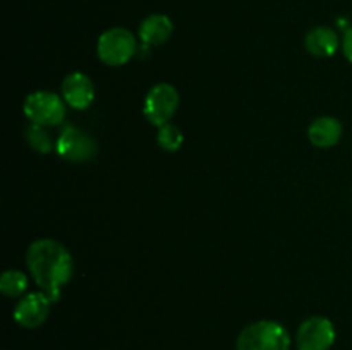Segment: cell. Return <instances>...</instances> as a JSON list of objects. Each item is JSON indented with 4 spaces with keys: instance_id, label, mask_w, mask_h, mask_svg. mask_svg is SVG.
I'll list each match as a JSON object with an SVG mask.
<instances>
[{
    "instance_id": "obj_9",
    "label": "cell",
    "mask_w": 352,
    "mask_h": 350,
    "mask_svg": "<svg viewBox=\"0 0 352 350\" xmlns=\"http://www.w3.org/2000/svg\"><path fill=\"white\" fill-rule=\"evenodd\" d=\"M60 93L65 105L74 110H86L95 100V84L85 72H71L62 81Z\"/></svg>"
},
{
    "instance_id": "obj_4",
    "label": "cell",
    "mask_w": 352,
    "mask_h": 350,
    "mask_svg": "<svg viewBox=\"0 0 352 350\" xmlns=\"http://www.w3.org/2000/svg\"><path fill=\"white\" fill-rule=\"evenodd\" d=\"M65 102L52 91H34L26 96L23 112L31 124L41 127H54L64 122Z\"/></svg>"
},
{
    "instance_id": "obj_1",
    "label": "cell",
    "mask_w": 352,
    "mask_h": 350,
    "mask_svg": "<svg viewBox=\"0 0 352 350\" xmlns=\"http://www.w3.org/2000/svg\"><path fill=\"white\" fill-rule=\"evenodd\" d=\"M26 266L34 283L52 302L60 301L62 288L69 283L74 271L72 256L54 239H38L28 247Z\"/></svg>"
},
{
    "instance_id": "obj_6",
    "label": "cell",
    "mask_w": 352,
    "mask_h": 350,
    "mask_svg": "<svg viewBox=\"0 0 352 350\" xmlns=\"http://www.w3.org/2000/svg\"><path fill=\"white\" fill-rule=\"evenodd\" d=\"M336 342V326L325 316H311L302 321L296 335L298 350H330Z\"/></svg>"
},
{
    "instance_id": "obj_14",
    "label": "cell",
    "mask_w": 352,
    "mask_h": 350,
    "mask_svg": "<svg viewBox=\"0 0 352 350\" xmlns=\"http://www.w3.org/2000/svg\"><path fill=\"white\" fill-rule=\"evenodd\" d=\"M157 143L162 150L168 151V153H174V151H179L182 148L184 134L174 124H165V126L158 127Z\"/></svg>"
},
{
    "instance_id": "obj_8",
    "label": "cell",
    "mask_w": 352,
    "mask_h": 350,
    "mask_svg": "<svg viewBox=\"0 0 352 350\" xmlns=\"http://www.w3.org/2000/svg\"><path fill=\"white\" fill-rule=\"evenodd\" d=\"M52 301L45 292H30L23 295L14 307V321L26 329L40 328L50 314Z\"/></svg>"
},
{
    "instance_id": "obj_7",
    "label": "cell",
    "mask_w": 352,
    "mask_h": 350,
    "mask_svg": "<svg viewBox=\"0 0 352 350\" xmlns=\"http://www.w3.org/2000/svg\"><path fill=\"white\" fill-rule=\"evenodd\" d=\"M55 150L62 158L74 163H85L96 154V143L91 136L74 126H65L57 137Z\"/></svg>"
},
{
    "instance_id": "obj_5",
    "label": "cell",
    "mask_w": 352,
    "mask_h": 350,
    "mask_svg": "<svg viewBox=\"0 0 352 350\" xmlns=\"http://www.w3.org/2000/svg\"><path fill=\"white\" fill-rule=\"evenodd\" d=\"M179 91L168 82H158L148 91L144 98L143 113L151 126L162 127L170 124V119L179 108Z\"/></svg>"
},
{
    "instance_id": "obj_3",
    "label": "cell",
    "mask_w": 352,
    "mask_h": 350,
    "mask_svg": "<svg viewBox=\"0 0 352 350\" xmlns=\"http://www.w3.org/2000/svg\"><path fill=\"white\" fill-rule=\"evenodd\" d=\"M138 51V38L126 27H110L96 41V55L109 67L127 64Z\"/></svg>"
},
{
    "instance_id": "obj_15",
    "label": "cell",
    "mask_w": 352,
    "mask_h": 350,
    "mask_svg": "<svg viewBox=\"0 0 352 350\" xmlns=\"http://www.w3.org/2000/svg\"><path fill=\"white\" fill-rule=\"evenodd\" d=\"M26 139L28 144L33 148L34 151L38 153L45 154V153H50L54 150V141H52L50 134L45 130V127L36 126V124H31L26 130Z\"/></svg>"
},
{
    "instance_id": "obj_10",
    "label": "cell",
    "mask_w": 352,
    "mask_h": 350,
    "mask_svg": "<svg viewBox=\"0 0 352 350\" xmlns=\"http://www.w3.org/2000/svg\"><path fill=\"white\" fill-rule=\"evenodd\" d=\"M174 33V23L165 14H150L144 17L138 30V38L146 47H158L164 45Z\"/></svg>"
},
{
    "instance_id": "obj_16",
    "label": "cell",
    "mask_w": 352,
    "mask_h": 350,
    "mask_svg": "<svg viewBox=\"0 0 352 350\" xmlns=\"http://www.w3.org/2000/svg\"><path fill=\"white\" fill-rule=\"evenodd\" d=\"M342 51H344V57L347 58V60L352 62V27L344 33V38H342Z\"/></svg>"
},
{
    "instance_id": "obj_13",
    "label": "cell",
    "mask_w": 352,
    "mask_h": 350,
    "mask_svg": "<svg viewBox=\"0 0 352 350\" xmlns=\"http://www.w3.org/2000/svg\"><path fill=\"white\" fill-rule=\"evenodd\" d=\"M28 277L19 270H7L0 277V292L6 297H21L28 290Z\"/></svg>"
},
{
    "instance_id": "obj_2",
    "label": "cell",
    "mask_w": 352,
    "mask_h": 350,
    "mask_svg": "<svg viewBox=\"0 0 352 350\" xmlns=\"http://www.w3.org/2000/svg\"><path fill=\"white\" fill-rule=\"evenodd\" d=\"M237 350H289L291 335L284 325L277 321L251 323L237 336Z\"/></svg>"
},
{
    "instance_id": "obj_12",
    "label": "cell",
    "mask_w": 352,
    "mask_h": 350,
    "mask_svg": "<svg viewBox=\"0 0 352 350\" xmlns=\"http://www.w3.org/2000/svg\"><path fill=\"white\" fill-rule=\"evenodd\" d=\"M340 40L336 31L329 26H316L308 31L305 38V47L313 57H332L339 50Z\"/></svg>"
},
{
    "instance_id": "obj_11",
    "label": "cell",
    "mask_w": 352,
    "mask_h": 350,
    "mask_svg": "<svg viewBox=\"0 0 352 350\" xmlns=\"http://www.w3.org/2000/svg\"><path fill=\"white\" fill-rule=\"evenodd\" d=\"M342 124L336 117H318L313 120L308 127L309 143L320 150H329L333 148L342 137Z\"/></svg>"
}]
</instances>
